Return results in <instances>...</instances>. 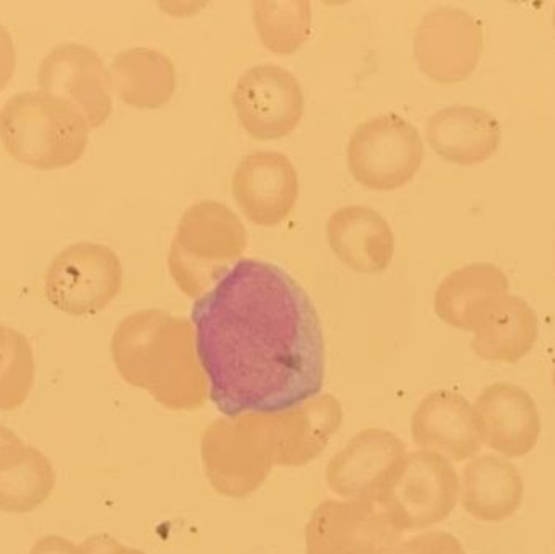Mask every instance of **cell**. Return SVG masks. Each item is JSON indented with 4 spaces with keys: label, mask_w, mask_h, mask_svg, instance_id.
<instances>
[{
    "label": "cell",
    "mask_w": 555,
    "mask_h": 554,
    "mask_svg": "<svg viewBox=\"0 0 555 554\" xmlns=\"http://www.w3.org/2000/svg\"><path fill=\"white\" fill-rule=\"evenodd\" d=\"M38 85L68 101L90 129L103 126L113 114L109 68L90 46L75 41L54 46L39 62Z\"/></svg>",
    "instance_id": "8"
},
{
    "label": "cell",
    "mask_w": 555,
    "mask_h": 554,
    "mask_svg": "<svg viewBox=\"0 0 555 554\" xmlns=\"http://www.w3.org/2000/svg\"><path fill=\"white\" fill-rule=\"evenodd\" d=\"M247 244L246 227L230 207L197 202L179 220L169 247V273L181 293L198 299L243 259Z\"/></svg>",
    "instance_id": "3"
},
{
    "label": "cell",
    "mask_w": 555,
    "mask_h": 554,
    "mask_svg": "<svg viewBox=\"0 0 555 554\" xmlns=\"http://www.w3.org/2000/svg\"><path fill=\"white\" fill-rule=\"evenodd\" d=\"M553 384H554V389H555V366H554V371H553Z\"/></svg>",
    "instance_id": "23"
},
{
    "label": "cell",
    "mask_w": 555,
    "mask_h": 554,
    "mask_svg": "<svg viewBox=\"0 0 555 554\" xmlns=\"http://www.w3.org/2000/svg\"><path fill=\"white\" fill-rule=\"evenodd\" d=\"M109 74L117 96L137 109L165 107L178 90L175 62L158 49L145 46L117 52Z\"/></svg>",
    "instance_id": "15"
},
{
    "label": "cell",
    "mask_w": 555,
    "mask_h": 554,
    "mask_svg": "<svg viewBox=\"0 0 555 554\" xmlns=\"http://www.w3.org/2000/svg\"><path fill=\"white\" fill-rule=\"evenodd\" d=\"M429 422L430 441L456 461L472 459L481 449L475 410L459 394L440 392L433 396Z\"/></svg>",
    "instance_id": "19"
},
{
    "label": "cell",
    "mask_w": 555,
    "mask_h": 554,
    "mask_svg": "<svg viewBox=\"0 0 555 554\" xmlns=\"http://www.w3.org/2000/svg\"><path fill=\"white\" fill-rule=\"evenodd\" d=\"M349 175L364 189L391 192L413 181L424 162L420 130L395 113L380 114L352 130L346 146Z\"/></svg>",
    "instance_id": "4"
},
{
    "label": "cell",
    "mask_w": 555,
    "mask_h": 554,
    "mask_svg": "<svg viewBox=\"0 0 555 554\" xmlns=\"http://www.w3.org/2000/svg\"><path fill=\"white\" fill-rule=\"evenodd\" d=\"M124 269L116 250L106 244L80 243L55 254L44 275L46 298L70 315L103 311L122 288Z\"/></svg>",
    "instance_id": "5"
},
{
    "label": "cell",
    "mask_w": 555,
    "mask_h": 554,
    "mask_svg": "<svg viewBox=\"0 0 555 554\" xmlns=\"http://www.w3.org/2000/svg\"><path fill=\"white\" fill-rule=\"evenodd\" d=\"M537 340V312L524 298L507 293L486 309L472 347L482 360L515 364L533 350Z\"/></svg>",
    "instance_id": "16"
},
{
    "label": "cell",
    "mask_w": 555,
    "mask_h": 554,
    "mask_svg": "<svg viewBox=\"0 0 555 554\" xmlns=\"http://www.w3.org/2000/svg\"><path fill=\"white\" fill-rule=\"evenodd\" d=\"M473 410L479 439L502 458H525L537 448L541 436L540 410L524 387L512 383L489 384Z\"/></svg>",
    "instance_id": "10"
},
{
    "label": "cell",
    "mask_w": 555,
    "mask_h": 554,
    "mask_svg": "<svg viewBox=\"0 0 555 554\" xmlns=\"http://www.w3.org/2000/svg\"><path fill=\"white\" fill-rule=\"evenodd\" d=\"M553 20H554V26H555V7H554V18Z\"/></svg>",
    "instance_id": "24"
},
{
    "label": "cell",
    "mask_w": 555,
    "mask_h": 554,
    "mask_svg": "<svg viewBox=\"0 0 555 554\" xmlns=\"http://www.w3.org/2000/svg\"><path fill=\"white\" fill-rule=\"evenodd\" d=\"M54 487L51 461L0 425V511L33 513L49 500Z\"/></svg>",
    "instance_id": "13"
},
{
    "label": "cell",
    "mask_w": 555,
    "mask_h": 554,
    "mask_svg": "<svg viewBox=\"0 0 555 554\" xmlns=\"http://www.w3.org/2000/svg\"><path fill=\"white\" fill-rule=\"evenodd\" d=\"M524 497V477L508 459L488 454L466 465L463 507L475 519L504 523L518 513Z\"/></svg>",
    "instance_id": "17"
},
{
    "label": "cell",
    "mask_w": 555,
    "mask_h": 554,
    "mask_svg": "<svg viewBox=\"0 0 555 554\" xmlns=\"http://www.w3.org/2000/svg\"><path fill=\"white\" fill-rule=\"evenodd\" d=\"M195 353L227 416L273 415L319 396L325 342L315 306L281 267L241 259L192 308Z\"/></svg>",
    "instance_id": "1"
},
{
    "label": "cell",
    "mask_w": 555,
    "mask_h": 554,
    "mask_svg": "<svg viewBox=\"0 0 555 554\" xmlns=\"http://www.w3.org/2000/svg\"><path fill=\"white\" fill-rule=\"evenodd\" d=\"M90 130L78 109L48 91H18L0 107L3 146L33 168L74 165L87 150Z\"/></svg>",
    "instance_id": "2"
},
{
    "label": "cell",
    "mask_w": 555,
    "mask_h": 554,
    "mask_svg": "<svg viewBox=\"0 0 555 554\" xmlns=\"http://www.w3.org/2000/svg\"><path fill=\"white\" fill-rule=\"evenodd\" d=\"M507 293L508 279L501 267L489 262L466 263L450 272L437 286L434 308L452 327L476 332L488 306Z\"/></svg>",
    "instance_id": "14"
},
{
    "label": "cell",
    "mask_w": 555,
    "mask_h": 554,
    "mask_svg": "<svg viewBox=\"0 0 555 554\" xmlns=\"http://www.w3.org/2000/svg\"><path fill=\"white\" fill-rule=\"evenodd\" d=\"M29 554H88L83 546L74 545L70 540L57 536L39 539Z\"/></svg>",
    "instance_id": "22"
},
{
    "label": "cell",
    "mask_w": 555,
    "mask_h": 554,
    "mask_svg": "<svg viewBox=\"0 0 555 554\" xmlns=\"http://www.w3.org/2000/svg\"><path fill=\"white\" fill-rule=\"evenodd\" d=\"M233 197L256 227L283 223L299 198L296 166L284 153L260 150L241 159L233 175Z\"/></svg>",
    "instance_id": "9"
},
{
    "label": "cell",
    "mask_w": 555,
    "mask_h": 554,
    "mask_svg": "<svg viewBox=\"0 0 555 554\" xmlns=\"http://www.w3.org/2000/svg\"><path fill=\"white\" fill-rule=\"evenodd\" d=\"M247 136L260 142L286 139L304 117L306 98L296 75L275 64L247 68L231 93Z\"/></svg>",
    "instance_id": "6"
},
{
    "label": "cell",
    "mask_w": 555,
    "mask_h": 554,
    "mask_svg": "<svg viewBox=\"0 0 555 554\" xmlns=\"http://www.w3.org/2000/svg\"><path fill=\"white\" fill-rule=\"evenodd\" d=\"M35 374V353L28 338L0 322V412H13L26 402Z\"/></svg>",
    "instance_id": "20"
},
{
    "label": "cell",
    "mask_w": 555,
    "mask_h": 554,
    "mask_svg": "<svg viewBox=\"0 0 555 554\" xmlns=\"http://www.w3.org/2000/svg\"><path fill=\"white\" fill-rule=\"evenodd\" d=\"M427 142L446 162L478 165L498 152L502 127L494 114L482 107L447 106L427 120Z\"/></svg>",
    "instance_id": "12"
},
{
    "label": "cell",
    "mask_w": 555,
    "mask_h": 554,
    "mask_svg": "<svg viewBox=\"0 0 555 554\" xmlns=\"http://www.w3.org/2000/svg\"><path fill=\"white\" fill-rule=\"evenodd\" d=\"M253 10L260 42L273 54H296L312 33V5L304 0H259Z\"/></svg>",
    "instance_id": "18"
},
{
    "label": "cell",
    "mask_w": 555,
    "mask_h": 554,
    "mask_svg": "<svg viewBox=\"0 0 555 554\" xmlns=\"http://www.w3.org/2000/svg\"><path fill=\"white\" fill-rule=\"evenodd\" d=\"M16 52L12 33L0 22V90L12 80L15 72Z\"/></svg>",
    "instance_id": "21"
},
{
    "label": "cell",
    "mask_w": 555,
    "mask_h": 554,
    "mask_svg": "<svg viewBox=\"0 0 555 554\" xmlns=\"http://www.w3.org/2000/svg\"><path fill=\"white\" fill-rule=\"evenodd\" d=\"M485 48L481 22L468 10L443 5L421 18L414 33V57L421 72L440 85L466 80Z\"/></svg>",
    "instance_id": "7"
},
{
    "label": "cell",
    "mask_w": 555,
    "mask_h": 554,
    "mask_svg": "<svg viewBox=\"0 0 555 554\" xmlns=\"http://www.w3.org/2000/svg\"><path fill=\"white\" fill-rule=\"evenodd\" d=\"M326 243L336 259L358 273L385 272L395 256V233L384 215L365 205H348L330 215Z\"/></svg>",
    "instance_id": "11"
}]
</instances>
